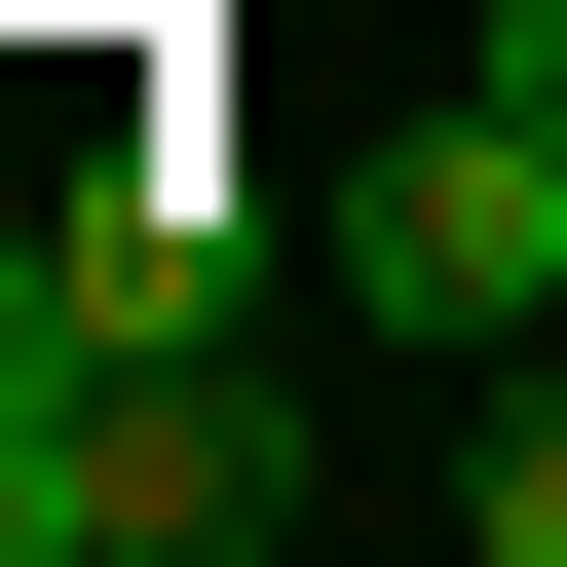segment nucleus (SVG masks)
Wrapping results in <instances>:
<instances>
[{"instance_id":"obj_2","label":"nucleus","mask_w":567,"mask_h":567,"mask_svg":"<svg viewBox=\"0 0 567 567\" xmlns=\"http://www.w3.org/2000/svg\"><path fill=\"white\" fill-rule=\"evenodd\" d=\"M341 303H379V341H454V379H492V341H567V114H492V76H454L416 152H341Z\"/></svg>"},{"instance_id":"obj_1","label":"nucleus","mask_w":567,"mask_h":567,"mask_svg":"<svg viewBox=\"0 0 567 567\" xmlns=\"http://www.w3.org/2000/svg\"><path fill=\"white\" fill-rule=\"evenodd\" d=\"M303 454L227 416V341L152 379V341H76V265L0 227V567H189V529H265Z\"/></svg>"},{"instance_id":"obj_3","label":"nucleus","mask_w":567,"mask_h":567,"mask_svg":"<svg viewBox=\"0 0 567 567\" xmlns=\"http://www.w3.org/2000/svg\"><path fill=\"white\" fill-rule=\"evenodd\" d=\"M39 265H76V341H152V379L227 341V189H189V152H114V189H39Z\"/></svg>"},{"instance_id":"obj_4","label":"nucleus","mask_w":567,"mask_h":567,"mask_svg":"<svg viewBox=\"0 0 567 567\" xmlns=\"http://www.w3.org/2000/svg\"><path fill=\"white\" fill-rule=\"evenodd\" d=\"M454 529H492V567H567V379H529V416L454 454Z\"/></svg>"},{"instance_id":"obj_5","label":"nucleus","mask_w":567,"mask_h":567,"mask_svg":"<svg viewBox=\"0 0 567 567\" xmlns=\"http://www.w3.org/2000/svg\"><path fill=\"white\" fill-rule=\"evenodd\" d=\"M454 76H492V114H567V0H492V39H454Z\"/></svg>"}]
</instances>
